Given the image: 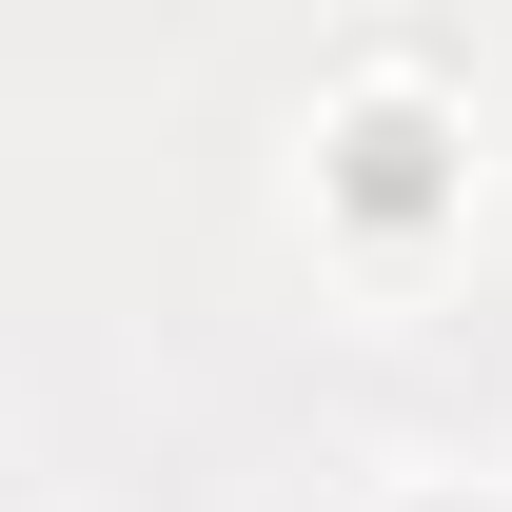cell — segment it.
Instances as JSON below:
<instances>
[{
  "mask_svg": "<svg viewBox=\"0 0 512 512\" xmlns=\"http://www.w3.org/2000/svg\"><path fill=\"white\" fill-rule=\"evenodd\" d=\"M296 158H316V237H355V256H434L453 217H473V178H493L473 79H453L434 40H355V60L316 79Z\"/></svg>",
  "mask_w": 512,
  "mask_h": 512,
  "instance_id": "6da1fadb",
  "label": "cell"
},
{
  "mask_svg": "<svg viewBox=\"0 0 512 512\" xmlns=\"http://www.w3.org/2000/svg\"><path fill=\"white\" fill-rule=\"evenodd\" d=\"M355 512H512V473H375Z\"/></svg>",
  "mask_w": 512,
  "mask_h": 512,
  "instance_id": "7a4b0ae2",
  "label": "cell"
}]
</instances>
